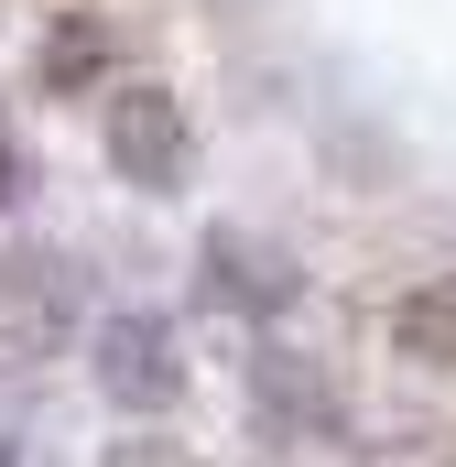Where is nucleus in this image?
I'll return each mask as SVG.
<instances>
[{"instance_id":"f257e3e1","label":"nucleus","mask_w":456,"mask_h":467,"mask_svg":"<svg viewBox=\"0 0 456 467\" xmlns=\"http://www.w3.org/2000/svg\"><path fill=\"white\" fill-rule=\"evenodd\" d=\"M109 174L119 185H141V196H185V174H196V130L174 109V88H109Z\"/></svg>"},{"instance_id":"f03ea898","label":"nucleus","mask_w":456,"mask_h":467,"mask_svg":"<svg viewBox=\"0 0 456 467\" xmlns=\"http://www.w3.org/2000/svg\"><path fill=\"white\" fill-rule=\"evenodd\" d=\"M98 391L119 413H174L185 402V337H174V316H152V305L109 316L98 327Z\"/></svg>"},{"instance_id":"7ed1b4c3","label":"nucleus","mask_w":456,"mask_h":467,"mask_svg":"<svg viewBox=\"0 0 456 467\" xmlns=\"http://www.w3.org/2000/svg\"><path fill=\"white\" fill-rule=\"evenodd\" d=\"M196 261H207V305H228V316H283L305 294V272L283 250H261V239H239V229H218Z\"/></svg>"},{"instance_id":"20e7f679","label":"nucleus","mask_w":456,"mask_h":467,"mask_svg":"<svg viewBox=\"0 0 456 467\" xmlns=\"http://www.w3.org/2000/svg\"><path fill=\"white\" fill-rule=\"evenodd\" d=\"M109 66H119V33L98 11H55L44 44H33V88L44 99H88V88H109Z\"/></svg>"},{"instance_id":"39448f33","label":"nucleus","mask_w":456,"mask_h":467,"mask_svg":"<svg viewBox=\"0 0 456 467\" xmlns=\"http://www.w3.org/2000/svg\"><path fill=\"white\" fill-rule=\"evenodd\" d=\"M250 402H261V424H272V435H305V424L326 435V424H337L326 369H316V358H294V348H261V358H250Z\"/></svg>"},{"instance_id":"423d86ee","label":"nucleus","mask_w":456,"mask_h":467,"mask_svg":"<svg viewBox=\"0 0 456 467\" xmlns=\"http://www.w3.org/2000/svg\"><path fill=\"white\" fill-rule=\"evenodd\" d=\"M391 348H402V358H435V369H456V272L413 283V294L391 305Z\"/></svg>"},{"instance_id":"0eeeda50","label":"nucleus","mask_w":456,"mask_h":467,"mask_svg":"<svg viewBox=\"0 0 456 467\" xmlns=\"http://www.w3.org/2000/svg\"><path fill=\"white\" fill-rule=\"evenodd\" d=\"M0 305H11V327H44V337H55V327H66V261H33V250H22L11 283H0Z\"/></svg>"},{"instance_id":"6e6552de","label":"nucleus","mask_w":456,"mask_h":467,"mask_svg":"<svg viewBox=\"0 0 456 467\" xmlns=\"http://www.w3.org/2000/svg\"><path fill=\"white\" fill-rule=\"evenodd\" d=\"M109 467H196V446H174V435L141 424V435H119V446H109Z\"/></svg>"}]
</instances>
